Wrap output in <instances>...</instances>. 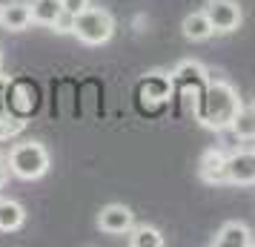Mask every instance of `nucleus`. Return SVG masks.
Instances as JSON below:
<instances>
[{
    "instance_id": "1",
    "label": "nucleus",
    "mask_w": 255,
    "mask_h": 247,
    "mask_svg": "<svg viewBox=\"0 0 255 247\" xmlns=\"http://www.w3.org/2000/svg\"><path fill=\"white\" fill-rule=\"evenodd\" d=\"M241 109V98L230 81H209L198 89L195 115L209 130H230L232 118Z\"/></svg>"
},
{
    "instance_id": "2",
    "label": "nucleus",
    "mask_w": 255,
    "mask_h": 247,
    "mask_svg": "<svg viewBox=\"0 0 255 247\" xmlns=\"http://www.w3.org/2000/svg\"><path fill=\"white\" fill-rule=\"evenodd\" d=\"M72 35L81 43H86V46H104V43H109V37L115 35V20H112V14L106 9L86 6L81 14H75Z\"/></svg>"
},
{
    "instance_id": "3",
    "label": "nucleus",
    "mask_w": 255,
    "mask_h": 247,
    "mask_svg": "<svg viewBox=\"0 0 255 247\" xmlns=\"http://www.w3.org/2000/svg\"><path fill=\"white\" fill-rule=\"evenodd\" d=\"M9 173L23 181H37L49 173V153L43 144L26 141L9 153Z\"/></svg>"
},
{
    "instance_id": "4",
    "label": "nucleus",
    "mask_w": 255,
    "mask_h": 247,
    "mask_svg": "<svg viewBox=\"0 0 255 247\" xmlns=\"http://www.w3.org/2000/svg\"><path fill=\"white\" fill-rule=\"evenodd\" d=\"M204 14L209 17L212 32H218V35H230V32H235V29L241 26V20H244L241 6H238L235 0H207Z\"/></svg>"
},
{
    "instance_id": "5",
    "label": "nucleus",
    "mask_w": 255,
    "mask_h": 247,
    "mask_svg": "<svg viewBox=\"0 0 255 247\" xmlns=\"http://www.w3.org/2000/svg\"><path fill=\"white\" fill-rule=\"evenodd\" d=\"M227 178L235 187L255 184V150L244 147V150H235L232 155H227Z\"/></svg>"
},
{
    "instance_id": "6",
    "label": "nucleus",
    "mask_w": 255,
    "mask_h": 247,
    "mask_svg": "<svg viewBox=\"0 0 255 247\" xmlns=\"http://www.w3.org/2000/svg\"><path fill=\"white\" fill-rule=\"evenodd\" d=\"M98 227L109 236H127L135 222H132V210L124 207V204H106L101 216H98Z\"/></svg>"
},
{
    "instance_id": "7",
    "label": "nucleus",
    "mask_w": 255,
    "mask_h": 247,
    "mask_svg": "<svg viewBox=\"0 0 255 247\" xmlns=\"http://www.w3.org/2000/svg\"><path fill=\"white\" fill-rule=\"evenodd\" d=\"M198 176L204 184H230V178H227V155L221 153V150H207V153L201 155V161H198Z\"/></svg>"
},
{
    "instance_id": "8",
    "label": "nucleus",
    "mask_w": 255,
    "mask_h": 247,
    "mask_svg": "<svg viewBox=\"0 0 255 247\" xmlns=\"http://www.w3.org/2000/svg\"><path fill=\"white\" fill-rule=\"evenodd\" d=\"M212 245L215 247H250L253 245V230L244 222H227L215 233Z\"/></svg>"
},
{
    "instance_id": "9",
    "label": "nucleus",
    "mask_w": 255,
    "mask_h": 247,
    "mask_svg": "<svg viewBox=\"0 0 255 247\" xmlns=\"http://www.w3.org/2000/svg\"><path fill=\"white\" fill-rule=\"evenodd\" d=\"M32 23V9L23 0H12V3H3V12H0V26L9 29V32H23L26 26Z\"/></svg>"
},
{
    "instance_id": "10",
    "label": "nucleus",
    "mask_w": 255,
    "mask_h": 247,
    "mask_svg": "<svg viewBox=\"0 0 255 247\" xmlns=\"http://www.w3.org/2000/svg\"><path fill=\"white\" fill-rule=\"evenodd\" d=\"M26 222V210L20 201L14 199H0V233H14Z\"/></svg>"
},
{
    "instance_id": "11",
    "label": "nucleus",
    "mask_w": 255,
    "mask_h": 247,
    "mask_svg": "<svg viewBox=\"0 0 255 247\" xmlns=\"http://www.w3.org/2000/svg\"><path fill=\"white\" fill-rule=\"evenodd\" d=\"M29 9H32V23L55 26V20L63 14V3L60 0H32Z\"/></svg>"
},
{
    "instance_id": "12",
    "label": "nucleus",
    "mask_w": 255,
    "mask_h": 247,
    "mask_svg": "<svg viewBox=\"0 0 255 247\" xmlns=\"http://www.w3.org/2000/svg\"><path fill=\"white\" fill-rule=\"evenodd\" d=\"M181 29H184L186 40H209V37L215 35V32H212V26H209V17L204 12L186 14L184 23H181Z\"/></svg>"
},
{
    "instance_id": "13",
    "label": "nucleus",
    "mask_w": 255,
    "mask_h": 247,
    "mask_svg": "<svg viewBox=\"0 0 255 247\" xmlns=\"http://www.w3.org/2000/svg\"><path fill=\"white\" fill-rule=\"evenodd\" d=\"M172 81L175 83H184V86H195V89H201L204 83H207V69L198 63V60H184L178 69L172 72Z\"/></svg>"
},
{
    "instance_id": "14",
    "label": "nucleus",
    "mask_w": 255,
    "mask_h": 247,
    "mask_svg": "<svg viewBox=\"0 0 255 247\" xmlns=\"http://www.w3.org/2000/svg\"><path fill=\"white\" fill-rule=\"evenodd\" d=\"M140 98H149V101H166L169 89H172V78H163V75H146V81H140Z\"/></svg>"
},
{
    "instance_id": "15",
    "label": "nucleus",
    "mask_w": 255,
    "mask_h": 247,
    "mask_svg": "<svg viewBox=\"0 0 255 247\" xmlns=\"http://www.w3.org/2000/svg\"><path fill=\"white\" fill-rule=\"evenodd\" d=\"M230 130L235 132L238 138H244V141H255V104L238 109V115L232 118Z\"/></svg>"
},
{
    "instance_id": "16",
    "label": "nucleus",
    "mask_w": 255,
    "mask_h": 247,
    "mask_svg": "<svg viewBox=\"0 0 255 247\" xmlns=\"http://www.w3.org/2000/svg\"><path fill=\"white\" fill-rule=\"evenodd\" d=\"M129 245L132 247H163V236L158 227H149V224H140V227H132L129 230Z\"/></svg>"
},
{
    "instance_id": "17",
    "label": "nucleus",
    "mask_w": 255,
    "mask_h": 247,
    "mask_svg": "<svg viewBox=\"0 0 255 247\" xmlns=\"http://www.w3.org/2000/svg\"><path fill=\"white\" fill-rule=\"evenodd\" d=\"M52 29H55V32H60V35H66V32H72V29H75V14L63 12V14L58 17V20H55V26H52Z\"/></svg>"
},
{
    "instance_id": "18",
    "label": "nucleus",
    "mask_w": 255,
    "mask_h": 247,
    "mask_svg": "<svg viewBox=\"0 0 255 247\" xmlns=\"http://www.w3.org/2000/svg\"><path fill=\"white\" fill-rule=\"evenodd\" d=\"M60 3H63V12H69V14H81L89 6V0H60Z\"/></svg>"
},
{
    "instance_id": "19",
    "label": "nucleus",
    "mask_w": 255,
    "mask_h": 247,
    "mask_svg": "<svg viewBox=\"0 0 255 247\" xmlns=\"http://www.w3.org/2000/svg\"><path fill=\"white\" fill-rule=\"evenodd\" d=\"M6 181H9V167H3V164H0V190L6 187Z\"/></svg>"
},
{
    "instance_id": "20",
    "label": "nucleus",
    "mask_w": 255,
    "mask_h": 247,
    "mask_svg": "<svg viewBox=\"0 0 255 247\" xmlns=\"http://www.w3.org/2000/svg\"><path fill=\"white\" fill-rule=\"evenodd\" d=\"M0 164H3V153H0Z\"/></svg>"
},
{
    "instance_id": "21",
    "label": "nucleus",
    "mask_w": 255,
    "mask_h": 247,
    "mask_svg": "<svg viewBox=\"0 0 255 247\" xmlns=\"http://www.w3.org/2000/svg\"><path fill=\"white\" fill-rule=\"evenodd\" d=\"M0 12H3V3H0Z\"/></svg>"
}]
</instances>
